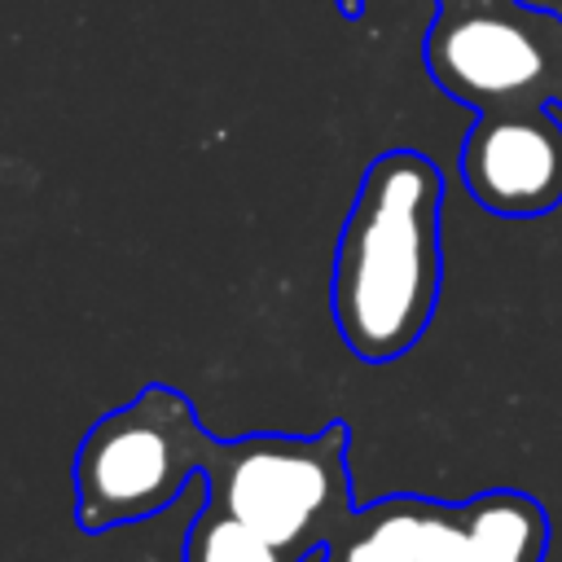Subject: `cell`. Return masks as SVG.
Segmentation results:
<instances>
[{
    "label": "cell",
    "instance_id": "7",
    "mask_svg": "<svg viewBox=\"0 0 562 562\" xmlns=\"http://www.w3.org/2000/svg\"><path fill=\"white\" fill-rule=\"evenodd\" d=\"M426 496H382L373 505H356L351 518L329 536L321 562H413L417 527Z\"/></svg>",
    "mask_w": 562,
    "mask_h": 562
},
{
    "label": "cell",
    "instance_id": "10",
    "mask_svg": "<svg viewBox=\"0 0 562 562\" xmlns=\"http://www.w3.org/2000/svg\"><path fill=\"white\" fill-rule=\"evenodd\" d=\"M435 4H448V0H435Z\"/></svg>",
    "mask_w": 562,
    "mask_h": 562
},
{
    "label": "cell",
    "instance_id": "1",
    "mask_svg": "<svg viewBox=\"0 0 562 562\" xmlns=\"http://www.w3.org/2000/svg\"><path fill=\"white\" fill-rule=\"evenodd\" d=\"M443 171L417 149L378 154L334 250L329 307L364 364L400 360L426 334L443 285Z\"/></svg>",
    "mask_w": 562,
    "mask_h": 562
},
{
    "label": "cell",
    "instance_id": "4",
    "mask_svg": "<svg viewBox=\"0 0 562 562\" xmlns=\"http://www.w3.org/2000/svg\"><path fill=\"white\" fill-rule=\"evenodd\" d=\"M426 70L470 110H562V18L522 0L435 4Z\"/></svg>",
    "mask_w": 562,
    "mask_h": 562
},
{
    "label": "cell",
    "instance_id": "2",
    "mask_svg": "<svg viewBox=\"0 0 562 562\" xmlns=\"http://www.w3.org/2000/svg\"><path fill=\"white\" fill-rule=\"evenodd\" d=\"M347 439V422H325L316 435L259 430L215 439L202 465V492L250 531L307 562L356 509Z\"/></svg>",
    "mask_w": 562,
    "mask_h": 562
},
{
    "label": "cell",
    "instance_id": "5",
    "mask_svg": "<svg viewBox=\"0 0 562 562\" xmlns=\"http://www.w3.org/2000/svg\"><path fill=\"white\" fill-rule=\"evenodd\" d=\"M465 193L509 220L562 206V123L544 110H483L461 140Z\"/></svg>",
    "mask_w": 562,
    "mask_h": 562
},
{
    "label": "cell",
    "instance_id": "8",
    "mask_svg": "<svg viewBox=\"0 0 562 562\" xmlns=\"http://www.w3.org/2000/svg\"><path fill=\"white\" fill-rule=\"evenodd\" d=\"M184 562H303V558L272 544L268 536L250 531L224 505L202 496V509L184 536Z\"/></svg>",
    "mask_w": 562,
    "mask_h": 562
},
{
    "label": "cell",
    "instance_id": "3",
    "mask_svg": "<svg viewBox=\"0 0 562 562\" xmlns=\"http://www.w3.org/2000/svg\"><path fill=\"white\" fill-rule=\"evenodd\" d=\"M215 435L202 430L184 391L140 386L136 400L97 417L75 452V522L97 536L162 514L189 479H202Z\"/></svg>",
    "mask_w": 562,
    "mask_h": 562
},
{
    "label": "cell",
    "instance_id": "9",
    "mask_svg": "<svg viewBox=\"0 0 562 562\" xmlns=\"http://www.w3.org/2000/svg\"><path fill=\"white\" fill-rule=\"evenodd\" d=\"M334 4H338V13H342L347 22H356V18L364 13V0H334Z\"/></svg>",
    "mask_w": 562,
    "mask_h": 562
},
{
    "label": "cell",
    "instance_id": "6",
    "mask_svg": "<svg viewBox=\"0 0 562 562\" xmlns=\"http://www.w3.org/2000/svg\"><path fill=\"white\" fill-rule=\"evenodd\" d=\"M544 505L527 492L492 487L470 501L426 496L413 562H544Z\"/></svg>",
    "mask_w": 562,
    "mask_h": 562
}]
</instances>
